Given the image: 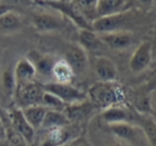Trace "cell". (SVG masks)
Here are the masks:
<instances>
[{
	"instance_id": "8",
	"label": "cell",
	"mask_w": 156,
	"mask_h": 146,
	"mask_svg": "<svg viewBox=\"0 0 156 146\" xmlns=\"http://www.w3.org/2000/svg\"><path fill=\"white\" fill-rule=\"evenodd\" d=\"M64 57L65 61L73 68L75 75H80L86 71L88 67V54L79 44L69 46Z\"/></svg>"
},
{
	"instance_id": "12",
	"label": "cell",
	"mask_w": 156,
	"mask_h": 146,
	"mask_svg": "<svg viewBox=\"0 0 156 146\" xmlns=\"http://www.w3.org/2000/svg\"><path fill=\"white\" fill-rule=\"evenodd\" d=\"M94 71L98 81L115 82L118 78V68L115 62L108 57L100 56L94 63Z\"/></svg>"
},
{
	"instance_id": "27",
	"label": "cell",
	"mask_w": 156,
	"mask_h": 146,
	"mask_svg": "<svg viewBox=\"0 0 156 146\" xmlns=\"http://www.w3.org/2000/svg\"><path fill=\"white\" fill-rule=\"evenodd\" d=\"M42 106H44L48 110H55V111L61 112L64 111L65 107H66V105L60 98L55 96L51 93L46 92V91H44L43 98H42Z\"/></svg>"
},
{
	"instance_id": "10",
	"label": "cell",
	"mask_w": 156,
	"mask_h": 146,
	"mask_svg": "<svg viewBox=\"0 0 156 146\" xmlns=\"http://www.w3.org/2000/svg\"><path fill=\"white\" fill-rule=\"evenodd\" d=\"M32 25L39 32H56L64 28V22L60 17L49 13H37L32 16Z\"/></svg>"
},
{
	"instance_id": "9",
	"label": "cell",
	"mask_w": 156,
	"mask_h": 146,
	"mask_svg": "<svg viewBox=\"0 0 156 146\" xmlns=\"http://www.w3.org/2000/svg\"><path fill=\"white\" fill-rule=\"evenodd\" d=\"M101 40L105 46L112 50H124L133 45L134 43V35L132 32L126 30L115 31L101 34Z\"/></svg>"
},
{
	"instance_id": "31",
	"label": "cell",
	"mask_w": 156,
	"mask_h": 146,
	"mask_svg": "<svg viewBox=\"0 0 156 146\" xmlns=\"http://www.w3.org/2000/svg\"><path fill=\"white\" fill-rule=\"evenodd\" d=\"M151 105H152V107L154 108V110H155V112H156V92L154 93L153 97H152V99H151Z\"/></svg>"
},
{
	"instance_id": "15",
	"label": "cell",
	"mask_w": 156,
	"mask_h": 146,
	"mask_svg": "<svg viewBox=\"0 0 156 146\" xmlns=\"http://www.w3.org/2000/svg\"><path fill=\"white\" fill-rule=\"evenodd\" d=\"M95 108H96L95 106L87 99V100L81 101V103L66 106L63 113L65 114V116H66L69 122L75 123V122H79V120L89 116Z\"/></svg>"
},
{
	"instance_id": "34",
	"label": "cell",
	"mask_w": 156,
	"mask_h": 146,
	"mask_svg": "<svg viewBox=\"0 0 156 146\" xmlns=\"http://www.w3.org/2000/svg\"><path fill=\"white\" fill-rule=\"evenodd\" d=\"M42 1H46V2H48V1H57V0H42Z\"/></svg>"
},
{
	"instance_id": "14",
	"label": "cell",
	"mask_w": 156,
	"mask_h": 146,
	"mask_svg": "<svg viewBox=\"0 0 156 146\" xmlns=\"http://www.w3.org/2000/svg\"><path fill=\"white\" fill-rule=\"evenodd\" d=\"M14 76L16 80V89L29 82L34 81L37 69L33 63L28 58H22L17 61L14 67Z\"/></svg>"
},
{
	"instance_id": "26",
	"label": "cell",
	"mask_w": 156,
	"mask_h": 146,
	"mask_svg": "<svg viewBox=\"0 0 156 146\" xmlns=\"http://www.w3.org/2000/svg\"><path fill=\"white\" fill-rule=\"evenodd\" d=\"M72 1L91 23L96 18V7L98 0H72Z\"/></svg>"
},
{
	"instance_id": "21",
	"label": "cell",
	"mask_w": 156,
	"mask_h": 146,
	"mask_svg": "<svg viewBox=\"0 0 156 146\" xmlns=\"http://www.w3.org/2000/svg\"><path fill=\"white\" fill-rule=\"evenodd\" d=\"M33 59H29L37 69V74L43 76V77H51V71L54 64L56 62L52 57L47 54H40L37 52H32Z\"/></svg>"
},
{
	"instance_id": "5",
	"label": "cell",
	"mask_w": 156,
	"mask_h": 146,
	"mask_svg": "<svg viewBox=\"0 0 156 146\" xmlns=\"http://www.w3.org/2000/svg\"><path fill=\"white\" fill-rule=\"evenodd\" d=\"M44 89L42 84L32 81L16 89V98L20 109H24L31 106L42 105Z\"/></svg>"
},
{
	"instance_id": "35",
	"label": "cell",
	"mask_w": 156,
	"mask_h": 146,
	"mask_svg": "<svg viewBox=\"0 0 156 146\" xmlns=\"http://www.w3.org/2000/svg\"><path fill=\"white\" fill-rule=\"evenodd\" d=\"M110 146H115V145H110Z\"/></svg>"
},
{
	"instance_id": "2",
	"label": "cell",
	"mask_w": 156,
	"mask_h": 146,
	"mask_svg": "<svg viewBox=\"0 0 156 146\" xmlns=\"http://www.w3.org/2000/svg\"><path fill=\"white\" fill-rule=\"evenodd\" d=\"M37 3L50 8V9L59 12L62 15L66 16L80 30L81 29L92 30L91 22L87 19V17L79 11V9L74 5L72 0H57V1H48V2L41 0V1H37Z\"/></svg>"
},
{
	"instance_id": "11",
	"label": "cell",
	"mask_w": 156,
	"mask_h": 146,
	"mask_svg": "<svg viewBox=\"0 0 156 146\" xmlns=\"http://www.w3.org/2000/svg\"><path fill=\"white\" fill-rule=\"evenodd\" d=\"M75 137L69 128V125L52 128L46 130L45 137H43L40 146H65Z\"/></svg>"
},
{
	"instance_id": "28",
	"label": "cell",
	"mask_w": 156,
	"mask_h": 146,
	"mask_svg": "<svg viewBox=\"0 0 156 146\" xmlns=\"http://www.w3.org/2000/svg\"><path fill=\"white\" fill-rule=\"evenodd\" d=\"M66 146H92L91 143L83 137H76Z\"/></svg>"
},
{
	"instance_id": "32",
	"label": "cell",
	"mask_w": 156,
	"mask_h": 146,
	"mask_svg": "<svg viewBox=\"0 0 156 146\" xmlns=\"http://www.w3.org/2000/svg\"><path fill=\"white\" fill-rule=\"evenodd\" d=\"M138 1L140 3H142V5H152V3H153L154 0H138Z\"/></svg>"
},
{
	"instance_id": "16",
	"label": "cell",
	"mask_w": 156,
	"mask_h": 146,
	"mask_svg": "<svg viewBox=\"0 0 156 146\" xmlns=\"http://www.w3.org/2000/svg\"><path fill=\"white\" fill-rule=\"evenodd\" d=\"M78 44L90 52H98L104 48L105 44L101 40V36L93 30L81 29L78 32Z\"/></svg>"
},
{
	"instance_id": "7",
	"label": "cell",
	"mask_w": 156,
	"mask_h": 146,
	"mask_svg": "<svg viewBox=\"0 0 156 146\" xmlns=\"http://www.w3.org/2000/svg\"><path fill=\"white\" fill-rule=\"evenodd\" d=\"M152 61V44L142 41L133 52L129 60V68L133 73H141L149 67Z\"/></svg>"
},
{
	"instance_id": "24",
	"label": "cell",
	"mask_w": 156,
	"mask_h": 146,
	"mask_svg": "<svg viewBox=\"0 0 156 146\" xmlns=\"http://www.w3.org/2000/svg\"><path fill=\"white\" fill-rule=\"evenodd\" d=\"M71 124L65 114L61 111H55V110H47L46 115L44 117L42 128L45 130H49L52 128H58V127L69 126Z\"/></svg>"
},
{
	"instance_id": "33",
	"label": "cell",
	"mask_w": 156,
	"mask_h": 146,
	"mask_svg": "<svg viewBox=\"0 0 156 146\" xmlns=\"http://www.w3.org/2000/svg\"><path fill=\"white\" fill-rule=\"evenodd\" d=\"M0 146H10V145L7 142V140H5V141H3V142H0Z\"/></svg>"
},
{
	"instance_id": "18",
	"label": "cell",
	"mask_w": 156,
	"mask_h": 146,
	"mask_svg": "<svg viewBox=\"0 0 156 146\" xmlns=\"http://www.w3.org/2000/svg\"><path fill=\"white\" fill-rule=\"evenodd\" d=\"M23 28V20L13 10L0 16V33L5 35H12L17 33Z\"/></svg>"
},
{
	"instance_id": "22",
	"label": "cell",
	"mask_w": 156,
	"mask_h": 146,
	"mask_svg": "<svg viewBox=\"0 0 156 146\" xmlns=\"http://www.w3.org/2000/svg\"><path fill=\"white\" fill-rule=\"evenodd\" d=\"M22 110L26 120L34 128V130L42 128L44 117H45L46 112H47L48 109H46L42 105H37V106H31V107L24 108Z\"/></svg>"
},
{
	"instance_id": "3",
	"label": "cell",
	"mask_w": 156,
	"mask_h": 146,
	"mask_svg": "<svg viewBox=\"0 0 156 146\" xmlns=\"http://www.w3.org/2000/svg\"><path fill=\"white\" fill-rule=\"evenodd\" d=\"M133 18H134V14L132 12L122 11L112 15L95 18L91 23V27L94 32L100 34L115 32V31L124 30L125 26L132 22Z\"/></svg>"
},
{
	"instance_id": "30",
	"label": "cell",
	"mask_w": 156,
	"mask_h": 146,
	"mask_svg": "<svg viewBox=\"0 0 156 146\" xmlns=\"http://www.w3.org/2000/svg\"><path fill=\"white\" fill-rule=\"evenodd\" d=\"M11 10H13V7H10L9 5H5V3H0V16Z\"/></svg>"
},
{
	"instance_id": "29",
	"label": "cell",
	"mask_w": 156,
	"mask_h": 146,
	"mask_svg": "<svg viewBox=\"0 0 156 146\" xmlns=\"http://www.w3.org/2000/svg\"><path fill=\"white\" fill-rule=\"evenodd\" d=\"M8 135V127L5 126V120L2 118V116L0 115V142H3L7 140Z\"/></svg>"
},
{
	"instance_id": "19",
	"label": "cell",
	"mask_w": 156,
	"mask_h": 146,
	"mask_svg": "<svg viewBox=\"0 0 156 146\" xmlns=\"http://www.w3.org/2000/svg\"><path fill=\"white\" fill-rule=\"evenodd\" d=\"M134 122L137 123L145 140L152 146H156V122L147 114H134Z\"/></svg>"
},
{
	"instance_id": "20",
	"label": "cell",
	"mask_w": 156,
	"mask_h": 146,
	"mask_svg": "<svg viewBox=\"0 0 156 146\" xmlns=\"http://www.w3.org/2000/svg\"><path fill=\"white\" fill-rule=\"evenodd\" d=\"M51 77L55 79V82L58 83H72L75 73L71 65L65 61V59L56 60L52 67Z\"/></svg>"
},
{
	"instance_id": "6",
	"label": "cell",
	"mask_w": 156,
	"mask_h": 146,
	"mask_svg": "<svg viewBox=\"0 0 156 146\" xmlns=\"http://www.w3.org/2000/svg\"><path fill=\"white\" fill-rule=\"evenodd\" d=\"M10 117V125L12 129L18 133L25 141L27 142L28 145L33 143L35 137V130L32 126L26 120L23 110L20 108H15L12 109L9 113Z\"/></svg>"
},
{
	"instance_id": "25",
	"label": "cell",
	"mask_w": 156,
	"mask_h": 146,
	"mask_svg": "<svg viewBox=\"0 0 156 146\" xmlns=\"http://www.w3.org/2000/svg\"><path fill=\"white\" fill-rule=\"evenodd\" d=\"M1 88L5 96L12 97L16 93V80L14 76V68L8 67L1 75Z\"/></svg>"
},
{
	"instance_id": "4",
	"label": "cell",
	"mask_w": 156,
	"mask_h": 146,
	"mask_svg": "<svg viewBox=\"0 0 156 146\" xmlns=\"http://www.w3.org/2000/svg\"><path fill=\"white\" fill-rule=\"evenodd\" d=\"M42 85H43L44 91L54 94L55 96L60 98L66 106L81 103L88 99L87 93L72 85V83H58L54 81L42 84Z\"/></svg>"
},
{
	"instance_id": "1",
	"label": "cell",
	"mask_w": 156,
	"mask_h": 146,
	"mask_svg": "<svg viewBox=\"0 0 156 146\" xmlns=\"http://www.w3.org/2000/svg\"><path fill=\"white\" fill-rule=\"evenodd\" d=\"M90 101L96 108L106 109L117 105H124L125 92L117 82L98 81L90 86L87 93Z\"/></svg>"
},
{
	"instance_id": "13",
	"label": "cell",
	"mask_w": 156,
	"mask_h": 146,
	"mask_svg": "<svg viewBox=\"0 0 156 146\" xmlns=\"http://www.w3.org/2000/svg\"><path fill=\"white\" fill-rule=\"evenodd\" d=\"M101 117L107 125L134 122V114L123 105L106 108L102 111Z\"/></svg>"
},
{
	"instance_id": "23",
	"label": "cell",
	"mask_w": 156,
	"mask_h": 146,
	"mask_svg": "<svg viewBox=\"0 0 156 146\" xmlns=\"http://www.w3.org/2000/svg\"><path fill=\"white\" fill-rule=\"evenodd\" d=\"M125 1L126 0H98L96 7V18L122 12Z\"/></svg>"
},
{
	"instance_id": "17",
	"label": "cell",
	"mask_w": 156,
	"mask_h": 146,
	"mask_svg": "<svg viewBox=\"0 0 156 146\" xmlns=\"http://www.w3.org/2000/svg\"><path fill=\"white\" fill-rule=\"evenodd\" d=\"M108 127L111 132L117 137H119L120 140H123V141H126L130 144L138 142V131L140 130V128L138 129L132 123H121V124L108 125Z\"/></svg>"
}]
</instances>
